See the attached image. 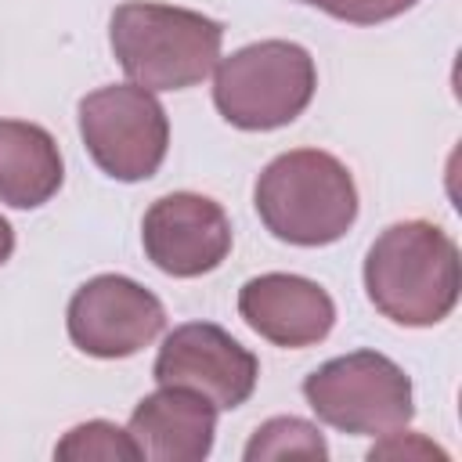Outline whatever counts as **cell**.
Wrapping results in <instances>:
<instances>
[{
	"label": "cell",
	"mask_w": 462,
	"mask_h": 462,
	"mask_svg": "<svg viewBox=\"0 0 462 462\" xmlns=\"http://www.w3.org/2000/svg\"><path fill=\"white\" fill-rule=\"evenodd\" d=\"M462 289L458 245L430 220L390 224L365 256V292L372 307L404 328L440 325Z\"/></svg>",
	"instance_id": "cell-1"
},
{
	"label": "cell",
	"mask_w": 462,
	"mask_h": 462,
	"mask_svg": "<svg viewBox=\"0 0 462 462\" xmlns=\"http://www.w3.org/2000/svg\"><path fill=\"white\" fill-rule=\"evenodd\" d=\"M108 43L130 83L152 94L184 90L217 69L224 25L202 11L134 0L112 11Z\"/></svg>",
	"instance_id": "cell-2"
},
{
	"label": "cell",
	"mask_w": 462,
	"mask_h": 462,
	"mask_svg": "<svg viewBox=\"0 0 462 462\" xmlns=\"http://www.w3.org/2000/svg\"><path fill=\"white\" fill-rule=\"evenodd\" d=\"M263 227L289 245H332L357 220L350 170L318 148H296L263 166L253 188Z\"/></svg>",
	"instance_id": "cell-3"
},
{
	"label": "cell",
	"mask_w": 462,
	"mask_h": 462,
	"mask_svg": "<svg viewBox=\"0 0 462 462\" xmlns=\"http://www.w3.org/2000/svg\"><path fill=\"white\" fill-rule=\"evenodd\" d=\"M318 87L307 47L292 40H260L217 61L213 105L238 130H278L303 116Z\"/></svg>",
	"instance_id": "cell-4"
},
{
	"label": "cell",
	"mask_w": 462,
	"mask_h": 462,
	"mask_svg": "<svg viewBox=\"0 0 462 462\" xmlns=\"http://www.w3.org/2000/svg\"><path fill=\"white\" fill-rule=\"evenodd\" d=\"M310 411L350 437H386L411 422V379L397 361L375 350H354L325 361L303 379Z\"/></svg>",
	"instance_id": "cell-5"
},
{
	"label": "cell",
	"mask_w": 462,
	"mask_h": 462,
	"mask_svg": "<svg viewBox=\"0 0 462 462\" xmlns=\"http://www.w3.org/2000/svg\"><path fill=\"white\" fill-rule=\"evenodd\" d=\"M79 137L101 173L137 184L159 173L170 148V119L152 90L112 83L79 101Z\"/></svg>",
	"instance_id": "cell-6"
},
{
	"label": "cell",
	"mask_w": 462,
	"mask_h": 462,
	"mask_svg": "<svg viewBox=\"0 0 462 462\" xmlns=\"http://www.w3.org/2000/svg\"><path fill=\"white\" fill-rule=\"evenodd\" d=\"M159 386H180L206 397L217 411L242 408L260 379V361L231 332L213 321L177 325L152 365Z\"/></svg>",
	"instance_id": "cell-7"
},
{
	"label": "cell",
	"mask_w": 462,
	"mask_h": 462,
	"mask_svg": "<svg viewBox=\"0 0 462 462\" xmlns=\"http://www.w3.org/2000/svg\"><path fill=\"white\" fill-rule=\"evenodd\" d=\"M69 339L101 361L130 357L166 328V307L126 274H97L69 300Z\"/></svg>",
	"instance_id": "cell-8"
},
{
	"label": "cell",
	"mask_w": 462,
	"mask_h": 462,
	"mask_svg": "<svg viewBox=\"0 0 462 462\" xmlns=\"http://www.w3.org/2000/svg\"><path fill=\"white\" fill-rule=\"evenodd\" d=\"M144 256L170 278H199L217 271L231 253V220L220 202L173 191L148 206L141 220Z\"/></svg>",
	"instance_id": "cell-9"
},
{
	"label": "cell",
	"mask_w": 462,
	"mask_h": 462,
	"mask_svg": "<svg viewBox=\"0 0 462 462\" xmlns=\"http://www.w3.org/2000/svg\"><path fill=\"white\" fill-rule=\"evenodd\" d=\"M238 314L242 321L274 346L303 350L321 343L336 325L332 296L300 274H260L238 289Z\"/></svg>",
	"instance_id": "cell-10"
},
{
	"label": "cell",
	"mask_w": 462,
	"mask_h": 462,
	"mask_svg": "<svg viewBox=\"0 0 462 462\" xmlns=\"http://www.w3.org/2000/svg\"><path fill=\"white\" fill-rule=\"evenodd\" d=\"M141 458L152 462H202L213 451L217 408L180 386H159L148 393L126 426Z\"/></svg>",
	"instance_id": "cell-11"
},
{
	"label": "cell",
	"mask_w": 462,
	"mask_h": 462,
	"mask_svg": "<svg viewBox=\"0 0 462 462\" xmlns=\"http://www.w3.org/2000/svg\"><path fill=\"white\" fill-rule=\"evenodd\" d=\"M65 180L58 141L22 119H0V202L36 209L58 195Z\"/></svg>",
	"instance_id": "cell-12"
},
{
	"label": "cell",
	"mask_w": 462,
	"mask_h": 462,
	"mask_svg": "<svg viewBox=\"0 0 462 462\" xmlns=\"http://www.w3.org/2000/svg\"><path fill=\"white\" fill-rule=\"evenodd\" d=\"M271 458H328V444L321 430L296 415H278L256 426L245 444V462H271Z\"/></svg>",
	"instance_id": "cell-13"
},
{
	"label": "cell",
	"mask_w": 462,
	"mask_h": 462,
	"mask_svg": "<svg viewBox=\"0 0 462 462\" xmlns=\"http://www.w3.org/2000/svg\"><path fill=\"white\" fill-rule=\"evenodd\" d=\"M54 458H61V462H116V458L134 462L141 455L126 430H119L116 422H105V419H90V422L72 426L54 444Z\"/></svg>",
	"instance_id": "cell-14"
},
{
	"label": "cell",
	"mask_w": 462,
	"mask_h": 462,
	"mask_svg": "<svg viewBox=\"0 0 462 462\" xmlns=\"http://www.w3.org/2000/svg\"><path fill=\"white\" fill-rule=\"evenodd\" d=\"M300 4L318 7L350 25H379V22H390L404 11H411L419 0H300Z\"/></svg>",
	"instance_id": "cell-15"
},
{
	"label": "cell",
	"mask_w": 462,
	"mask_h": 462,
	"mask_svg": "<svg viewBox=\"0 0 462 462\" xmlns=\"http://www.w3.org/2000/svg\"><path fill=\"white\" fill-rule=\"evenodd\" d=\"M11 253H14V227L0 217V267L11 260Z\"/></svg>",
	"instance_id": "cell-16"
}]
</instances>
